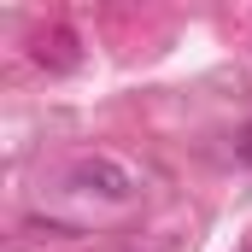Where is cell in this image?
Wrapping results in <instances>:
<instances>
[{"instance_id": "7a4b0ae2", "label": "cell", "mask_w": 252, "mask_h": 252, "mask_svg": "<svg viewBox=\"0 0 252 252\" xmlns=\"http://www.w3.org/2000/svg\"><path fill=\"white\" fill-rule=\"evenodd\" d=\"M235 158H241V164H252V124L235 129Z\"/></svg>"}, {"instance_id": "6da1fadb", "label": "cell", "mask_w": 252, "mask_h": 252, "mask_svg": "<svg viewBox=\"0 0 252 252\" xmlns=\"http://www.w3.org/2000/svg\"><path fill=\"white\" fill-rule=\"evenodd\" d=\"M64 188L82 193V199H100V205H129L141 182H135L129 164L106 158V153H88V158H76V164L64 170Z\"/></svg>"}]
</instances>
